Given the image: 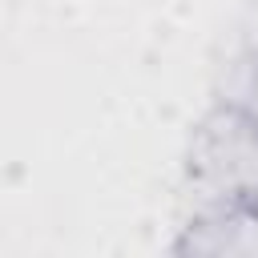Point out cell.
Here are the masks:
<instances>
[{"mask_svg": "<svg viewBox=\"0 0 258 258\" xmlns=\"http://www.w3.org/2000/svg\"><path fill=\"white\" fill-rule=\"evenodd\" d=\"M185 214L258 202V117L234 101H218L194 129L185 181H181Z\"/></svg>", "mask_w": 258, "mask_h": 258, "instance_id": "obj_1", "label": "cell"}, {"mask_svg": "<svg viewBox=\"0 0 258 258\" xmlns=\"http://www.w3.org/2000/svg\"><path fill=\"white\" fill-rule=\"evenodd\" d=\"M181 258H258V202H230L185 214L173 242Z\"/></svg>", "mask_w": 258, "mask_h": 258, "instance_id": "obj_2", "label": "cell"}, {"mask_svg": "<svg viewBox=\"0 0 258 258\" xmlns=\"http://www.w3.org/2000/svg\"><path fill=\"white\" fill-rule=\"evenodd\" d=\"M222 101H234V105H242L246 113H254V117H258V44L238 60L234 81H230V89H226V97H222Z\"/></svg>", "mask_w": 258, "mask_h": 258, "instance_id": "obj_3", "label": "cell"}]
</instances>
